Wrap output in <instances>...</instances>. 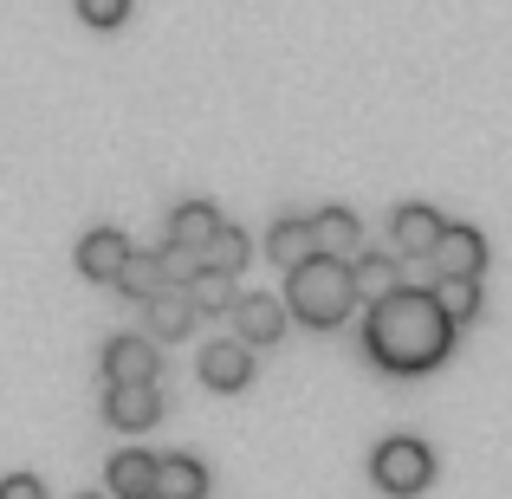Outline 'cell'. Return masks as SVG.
Wrapping results in <instances>:
<instances>
[{
	"mask_svg": "<svg viewBox=\"0 0 512 499\" xmlns=\"http://www.w3.org/2000/svg\"><path fill=\"white\" fill-rule=\"evenodd\" d=\"M266 253H273V266L286 273V266H299V260H312V214H286V221L266 234Z\"/></svg>",
	"mask_w": 512,
	"mask_h": 499,
	"instance_id": "cell-16",
	"label": "cell"
},
{
	"mask_svg": "<svg viewBox=\"0 0 512 499\" xmlns=\"http://www.w3.org/2000/svg\"><path fill=\"white\" fill-rule=\"evenodd\" d=\"M357 305L350 292V260H331V253H312V260L286 266V312L312 331H338Z\"/></svg>",
	"mask_w": 512,
	"mask_h": 499,
	"instance_id": "cell-2",
	"label": "cell"
},
{
	"mask_svg": "<svg viewBox=\"0 0 512 499\" xmlns=\"http://www.w3.org/2000/svg\"><path fill=\"white\" fill-rule=\"evenodd\" d=\"M370 480L383 493H396V499H415L428 480H435V454H428V441L396 435V441H383V448L370 454Z\"/></svg>",
	"mask_w": 512,
	"mask_h": 499,
	"instance_id": "cell-3",
	"label": "cell"
},
{
	"mask_svg": "<svg viewBox=\"0 0 512 499\" xmlns=\"http://www.w3.org/2000/svg\"><path fill=\"white\" fill-rule=\"evenodd\" d=\"M247 260H253V240L240 234L234 221H221V227H214V240L201 247V266H221V273H240Z\"/></svg>",
	"mask_w": 512,
	"mask_h": 499,
	"instance_id": "cell-21",
	"label": "cell"
},
{
	"mask_svg": "<svg viewBox=\"0 0 512 499\" xmlns=\"http://www.w3.org/2000/svg\"><path fill=\"white\" fill-rule=\"evenodd\" d=\"M201 383L221 389V396L247 389L253 383V344H247V337H221V344L201 350Z\"/></svg>",
	"mask_w": 512,
	"mask_h": 499,
	"instance_id": "cell-5",
	"label": "cell"
},
{
	"mask_svg": "<svg viewBox=\"0 0 512 499\" xmlns=\"http://www.w3.org/2000/svg\"><path fill=\"white\" fill-rule=\"evenodd\" d=\"M396 286H402V266L389 260V253H357V260H350V292H357V305L389 299Z\"/></svg>",
	"mask_w": 512,
	"mask_h": 499,
	"instance_id": "cell-15",
	"label": "cell"
},
{
	"mask_svg": "<svg viewBox=\"0 0 512 499\" xmlns=\"http://www.w3.org/2000/svg\"><path fill=\"white\" fill-rule=\"evenodd\" d=\"M312 247L331 253V260H357L363 253V221L350 208H318L312 214Z\"/></svg>",
	"mask_w": 512,
	"mask_h": 499,
	"instance_id": "cell-13",
	"label": "cell"
},
{
	"mask_svg": "<svg viewBox=\"0 0 512 499\" xmlns=\"http://www.w3.org/2000/svg\"><path fill=\"white\" fill-rule=\"evenodd\" d=\"M143 318H150L156 344H175V337H188V325H195V299H188V286H156L143 299Z\"/></svg>",
	"mask_w": 512,
	"mask_h": 499,
	"instance_id": "cell-10",
	"label": "cell"
},
{
	"mask_svg": "<svg viewBox=\"0 0 512 499\" xmlns=\"http://www.w3.org/2000/svg\"><path fill=\"white\" fill-rule=\"evenodd\" d=\"M214 227H221V208L214 201H182V208L169 214V240H182V247H208L214 240Z\"/></svg>",
	"mask_w": 512,
	"mask_h": 499,
	"instance_id": "cell-18",
	"label": "cell"
},
{
	"mask_svg": "<svg viewBox=\"0 0 512 499\" xmlns=\"http://www.w3.org/2000/svg\"><path fill=\"white\" fill-rule=\"evenodd\" d=\"M441 208H428V201H402L396 214H389V247L402 253V260H428L441 240Z\"/></svg>",
	"mask_w": 512,
	"mask_h": 499,
	"instance_id": "cell-4",
	"label": "cell"
},
{
	"mask_svg": "<svg viewBox=\"0 0 512 499\" xmlns=\"http://www.w3.org/2000/svg\"><path fill=\"white\" fill-rule=\"evenodd\" d=\"M428 260H441V273H474V279H480V273H487V234H480V227L448 221Z\"/></svg>",
	"mask_w": 512,
	"mask_h": 499,
	"instance_id": "cell-9",
	"label": "cell"
},
{
	"mask_svg": "<svg viewBox=\"0 0 512 499\" xmlns=\"http://www.w3.org/2000/svg\"><path fill=\"white\" fill-rule=\"evenodd\" d=\"M85 499H111V493H85Z\"/></svg>",
	"mask_w": 512,
	"mask_h": 499,
	"instance_id": "cell-25",
	"label": "cell"
},
{
	"mask_svg": "<svg viewBox=\"0 0 512 499\" xmlns=\"http://www.w3.org/2000/svg\"><path fill=\"white\" fill-rule=\"evenodd\" d=\"M156 266H163L169 286H188V279L201 273V253H195V247H182V240H169V247L156 253Z\"/></svg>",
	"mask_w": 512,
	"mask_h": 499,
	"instance_id": "cell-22",
	"label": "cell"
},
{
	"mask_svg": "<svg viewBox=\"0 0 512 499\" xmlns=\"http://www.w3.org/2000/svg\"><path fill=\"white\" fill-rule=\"evenodd\" d=\"M111 286L124 292L130 305H143L156 286H169V279H163V266H156V253H137V247H130V260L117 266V279H111Z\"/></svg>",
	"mask_w": 512,
	"mask_h": 499,
	"instance_id": "cell-20",
	"label": "cell"
},
{
	"mask_svg": "<svg viewBox=\"0 0 512 499\" xmlns=\"http://www.w3.org/2000/svg\"><path fill=\"white\" fill-rule=\"evenodd\" d=\"M78 20L98 26V33H111V26L130 20V0H78Z\"/></svg>",
	"mask_w": 512,
	"mask_h": 499,
	"instance_id": "cell-23",
	"label": "cell"
},
{
	"mask_svg": "<svg viewBox=\"0 0 512 499\" xmlns=\"http://www.w3.org/2000/svg\"><path fill=\"white\" fill-rule=\"evenodd\" d=\"M188 299H195V312H234L240 279H234V273H221V266H201V273L188 279Z\"/></svg>",
	"mask_w": 512,
	"mask_h": 499,
	"instance_id": "cell-19",
	"label": "cell"
},
{
	"mask_svg": "<svg viewBox=\"0 0 512 499\" xmlns=\"http://www.w3.org/2000/svg\"><path fill=\"white\" fill-rule=\"evenodd\" d=\"M124 260H130V234L124 227H91V234L78 240V273H85L91 286H111Z\"/></svg>",
	"mask_w": 512,
	"mask_h": 499,
	"instance_id": "cell-7",
	"label": "cell"
},
{
	"mask_svg": "<svg viewBox=\"0 0 512 499\" xmlns=\"http://www.w3.org/2000/svg\"><path fill=\"white\" fill-rule=\"evenodd\" d=\"M150 499H208V467L195 454H156Z\"/></svg>",
	"mask_w": 512,
	"mask_h": 499,
	"instance_id": "cell-12",
	"label": "cell"
},
{
	"mask_svg": "<svg viewBox=\"0 0 512 499\" xmlns=\"http://www.w3.org/2000/svg\"><path fill=\"white\" fill-rule=\"evenodd\" d=\"M234 318H240V337H247L253 350L260 344H279V337H286V299H266V292H240L234 299Z\"/></svg>",
	"mask_w": 512,
	"mask_h": 499,
	"instance_id": "cell-11",
	"label": "cell"
},
{
	"mask_svg": "<svg viewBox=\"0 0 512 499\" xmlns=\"http://www.w3.org/2000/svg\"><path fill=\"white\" fill-rule=\"evenodd\" d=\"M363 350H370V357L383 363L389 376H422V370H435V363H448V350H454V318L435 305V292L396 286L389 299L370 305Z\"/></svg>",
	"mask_w": 512,
	"mask_h": 499,
	"instance_id": "cell-1",
	"label": "cell"
},
{
	"mask_svg": "<svg viewBox=\"0 0 512 499\" xmlns=\"http://www.w3.org/2000/svg\"><path fill=\"white\" fill-rule=\"evenodd\" d=\"M0 499H46V480L39 474H7L0 480Z\"/></svg>",
	"mask_w": 512,
	"mask_h": 499,
	"instance_id": "cell-24",
	"label": "cell"
},
{
	"mask_svg": "<svg viewBox=\"0 0 512 499\" xmlns=\"http://www.w3.org/2000/svg\"><path fill=\"white\" fill-rule=\"evenodd\" d=\"M428 292H435V305L454 318V331L480 318V279L474 273H441V286H428Z\"/></svg>",
	"mask_w": 512,
	"mask_h": 499,
	"instance_id": "cell-17",
	"label": "cell"
},
{
	"mask_svg": "<svg viewBox=\"0 0 512 499\" xmlns=\"http://www.w3.org/2000/svg\"><path fill=\"white\" fill-rule=\"evenodd\" d=\"M104 376H111V383H156V376H163L156 337H111V344H104Z\"/></svg>",
	"mask_w": 512,
	"mask_h": 499,
	"instance_id": "cell-8",
	"label": "cell"
},
{
	"mask_svg": "<svg viewBox=\"0 0 512 499\" xmlns=\"http://www.w3.org/2000/svg\"><path fill=\"white\" fill-rule=\"evenodd\" d=\"M156 415H163V396H156V383H111V389H104V422L124 428V435H137V428H156Z\"/></svg>",
	"mask_w": 512,
	"mask_h": 499,
	"instance_id": "cell-6",
	"label": "cell"
},
{
	"mask_svg": "<svg viewBox=\"0 0 512 499\" xmlns=\"http://www.w3.org/2000/svg\"><path fill=\"white\" fill-rule=\"evenodd\" d=\"M104 480H111V499H150V480H156V454H143V448H124V454H111V467H104Z\"/></svg>",
	"mask_w": 512,
	"mask_h": 499,
	"instance_id": "cell-14",
	"label": "cell"
}]
</instances>
